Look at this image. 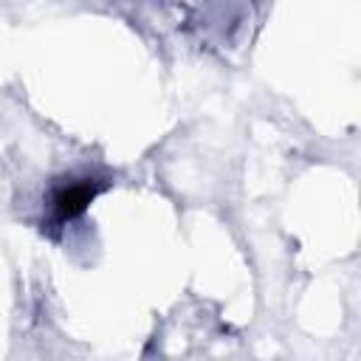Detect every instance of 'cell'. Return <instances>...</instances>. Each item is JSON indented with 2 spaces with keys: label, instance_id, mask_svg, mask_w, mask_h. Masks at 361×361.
Returning <instances> with one entry per match:
<instances>
[{
  "label": "cell",
  "instance_id": "1",
  "mask_svg": "<svg viewBox=\"0 0 361 361\" xmlns=\"http://www.w3.org/2000/svg\"><path fill=\"white\" fill-rule=\"evenodd\" d=\"M102 192V183L93 180V178H82V180H71V183H62L56 192H54V220L56 223H68L73 217H79L90 203L93 197Z\"/></svg>",
  "mask_w": 361,
  "mask_h": 361
}]
</instances>
